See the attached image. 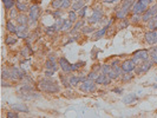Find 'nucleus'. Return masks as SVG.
Here are the masks:
<instances>
[{
    "label": "nucleus",
    "mask_w": 157,
    "mask_h": 118,
    "mask_svg": "<svg viewBox=\"0 0 157 118\" xmlns=\"http://www.w3.org/2000/svg\"><path fill=\"white\" fill-rule=\"evenodd\" d=\"M39 89L46 93H58L60 91L59 84L57 80L52 79V77H45L44 79L39 82Z\"/></svg>",
    "instance_id": "1"
},
{
    "label": "nucleus",
    "mask_w": 157,
    "mask_h": 118,
    "mask_svg": "<svg viewBox=\"0 0 157 118\" xmlns=\"http://www.w3.org/2000/svg\"><path fill=\"white\" fill-rule=\"evenodd\" d=\"M135 4V0H122V4L115 9V17L117 19H125L128 13L132 10V6Z\"/></svg>",
    "instance_id": "2"
},
{
    "label": "nucleus",
    "mask_w": 157,
    "mask_h": 118,
    "mask_svg": "<svg viewBox=\"0 0 157 118\" xmlns=\"http://www.w3.org/2000/svg\"><path fill=\"white\" fill-rule=\"evenodd\" d=\"M154 64H155V63L151 59H146V60L141 63V64H137L133 71H135L136 74H144V73H146L148 71L154 66Z\"/></svg>",
    "instance_id": "3"
},
{
    "label": "nucleus",
    "mask_w": 157,
    "mask_h": 118,
    "mask_svg": "<svg viewBox=\"0 0 157 118\" xmlns=\"http://www.w3.org/2000/svg\"><path fill=\"white\" fill-rule=\"evenodd\" d=\"M92 11H93V13L88 18V22L91 24V25H95V24L100 21V19L104 17V14H103V9H102L100 6L93 7Z\"/></svg>",
    "instance_id": "4"
},
{
    "label": "nucleus",
    "mask_w": 157,
    "mask_h": 118,
    "mask_svg": "<svg viewBox=\"0 0 157 118\" xmlns=\"http://www.w3.org/2000/svg\"><path fill=\"white\" fill-rule=\"evenodd\" d=\"M28 17H30V24H34L38 21L40 17V7L37 4H33L30 6L28 9Z\"/></svg>",
    "instance_id": "5"
},
{
    "label": "nucleus",
    "mask_w": 157,
    "mask_h": 118,
    "mask_svg": "<svg viewBox=\"0 0 157 118\" xmlns=\"http://www.w3.org/2000/svg\"><path fill=\"white\" fill-rule=\"evenodd\" d=\"M149 57H150V52H149V50L143 49V50H138V51H136V52H133L132 59L135 60L136 65H137V64H141L142 61L149 59Z\"/></svg>",
    "instance_id": "6"
},
{
    "label": "nucleus",
    "mask_w": 157,
    "mask_h": 118,
    "mask_svg": "<svg viewBox=\"0 0 157 118\" xmlns=\"http://www.w3.org/2000/svg\"><path fill=\"white\" fill-rule=\"evenodd\" d=\"M96 82L91 80V79H86L85 82H83L79 86V89L82 92H88V93H93L97 91V86H96Z\"/></svg>",
    "instance_id": "7"
},
{
    "label": "nucleus",
    "mask_w": 157,
    "mask_h": 118,
    "mask_svg": "<svg viewBox=\"0 0 157 118\" xmlns=\"http://www.w3.org/2000/svg\"><path fill=\"white\" fill-rule=\"evenodd\" d=\"M10 70H11L12 80H22L27 76L25 73V71H22L21 69L17 67V66H12V67H10Z\"/></svg>",
    "instance_id": "8"
},
{
    "label": "nucleus",
    "mask_w": 157,
    "mask_h": 118,
    "mask_svg": "<svg viewBox=\"0 0 157 118\" xmlns=\"http://www.w3.org/2000/svg\"><path fill=\"white\" fill-rule=\"evenodd\" d=\"M156 14H157V4H155L151 7H148V10L142 14V21L148 22L151 18H154Z\"/></svg>",
    "instance_id": "9"
},
{
    "label": "nucleus",
    "mask_w": 157,
    "mask_h": 118,
    "mask_svg": "<svg viewBox=\"0 0 157 118\" xmlns=\"http://www.w3.org/2000/svg\"><path fill=\"white\" fill-rule=\"evenodd\" d=\"M58 64H59V66H60V69H61L63 72H65V73H71V72H73V71H72V64L65 57H60L58 59Z\"/></svg>",
    "instance_id": "10"
},
{
    "label": "nucleus",
    "mask_w": 157,
    "mask_h": 118,
    "mask_svg": "<svg viewBox=\"0 0 157 118\" xmlns=\"http://www.w3.org/2000/svg\"><path fill=\"white\" fill-rule=\"evenodd\" d=\"M121 66H122L123 72H133V70L136 67V63L132 58H129V59H125L124 61H122Z\"/></svg>",
    "instance_id": "11"
},
{
    "label": "nucleus",
    "mask_w": 157,
    "mask_h": 118,
    "mask_svg": "<svg viewBox=\"0 0 157 118\" xmlns=\"http://www.w3.org/2000/svg\"><path fill=\"white\" fill-rule=\"evenodd\" d=\"M112 22H113V19H110V20L108 21V24H106V25H105L103 28H100L99 31H97V32H95V34H93V37H92V40H98V39L103 38V37L106 34L108 30H109L110 27H111Z\"/></svg>",
    "instance_id": "12"
},
{
    "label": "nucleus",
    "mask_w": 157,
    "mask_h": 118,
    "mask_svg": "<svg viewBox=\"0 0 157 118\" xmlns=\"http://www.w3.org/2000/svg\"><path fill=\"white\" fill-rule=\"evenodd\" d=\"M144 39L149 45L157 44V30H149L144 34Z\"/></svg>",
    "instance_id": "13"
},
{
    "label": "nucleus",
    "mask_w": 157,
    "mask_h": 118,
    "mask_svg": "<svg viewBox=\"0 0 157 118\" xmlns=\"http://www.w3.org/2000/svg\"><path fill=\"white\" fill-rule=\"evenodd\" d=\"M146 10H148V6H146L145 4L141 3V1H138V0H137V1L133 4L131 11H132L133 14H141V15H142Z\"/></svg>",
    "instance_id": "14"
},
{
    "label": "nucleus",
    "mask_w": 157,
    "mask_h": 118,
    "mask_svg": "<svg viewBox=\"0 0 157 118\" xmlns=\"http://www.w3.org/2000/svg\"><path fill=\"white\" fill-rule=\"evenodd\" d=\"M45 67L49 69V70H53V71H57L58 70V66H57V60H56V57L53 54H50L47 60L45 61Z\"/></svg>",
    "instance_id": "15"
},
{
    "label": "nucleus",
    "mask_w": 157,
    "mask_h": 118,
    "mask_svg": "<svg viewBox=\"0 0 157 118\" xmlns=\"http://www.w3.org/2000/svg\"><path fill=\"white\" fill-rule=\"evenodd\" d=\"M111 78H110L106 73H103V72H100L98 78L96 79V83L99 84V85H109L110 83H111Z\"/></svg>",
    "instance_id": "16"
},
{
    "label": "nucleus",
    "mask_w": 157,
    "mask_h": 118,
    "mask_svg": "<svg viewBox=\"0 0 157 118\" xmlns=\"http://www.w3.org/2000/svg\"><path fill=\"white\" fill-rule=\"evenodd\" d=\"M11 109L13 111H17V112H24V113H28L30 112V109L25 105V104H12Z\"/></svg>",
    "instance_id": "17"
},
{
    "label": "nucleus",
    "mask_w": 157,
    "mask_h": 118,
    "mask_svg": "<svg viewBox=\"0 0 157 118\" xmlns=\"http://www.w3.org/2000/svg\"><path fill=\"white\" fill-rule=\"evenodd\" d=\"M138 99L139 98H138V96L136 93H129L123 98V103L129 105V104H132V103H135V102H137Z\"/></svg>",
    "instance_id": "18"
},
{
    "label": "nucleus",
    "mask_w": 157,
    "mask_h": 118,
    "mask_svg": "<svg viewBox=\"0 0 157 118\" xmlns=\"http://www.w3.org/2000/svg\"><path fill=\"white\" fill-rule=\"evenodd\" d=\"M17 22L19 24V25H28L30 24V17L24 13H19L18 17H17Z\"/></svg>",
    "instance_id": "19"
},
{
    "label": "nucleus",
    "mask_w": 157,
    "mask_h": 118,
    "mask_svg": "<svg viewBox=\"0 0 157 118\" xmlns=\"http://www.w3.org/2000/svg\"><path fill=\"white\" fill-rule=\"evenodd\" d=\"M67 73H65V72H63V73H59V79H60V82H61V84L65 86L66 89H70L71 88V84H70V78H67V76H66Z\"/></svg>",
    "instance_id": "20"
},
{
    "label": "nucleus",
    "mask_w": 157,
    "mask_h": 118,
    "mask_svg": "<svg viewBox=\"0 0 157 118\" xmlns=\"http://www.w3.org/2000/svg\"><path fill=\"white\" fill-rule=\"evenodd\" d=\"M20 54L22 57H26V58H28L31 54H33V51H32V49H31V44L30 43H27L26 46L20 51Z\"/></svg>",
    "instance_id": "21"
},
{
    "label": "nucleus",
    "mask_w": 157,
    "mask_h": 118,
    "mask_svg": "<svg viewBox=\"0 0 157 118\" xmlns=\"http://www.w3.org/2000/svg\"><path fill=\"white\" fill-rule=\"evenodd\" d=\"M6 30H7V32L13 33V34H17L18 33V26H15L11 20H9V21L6 22Z\"/></svg>",
    "instance_id": "22"
},
{
    "label": "nucleus",
    "mask_w": 157,
    "mask_h": 118,
    "mask_svg": "<svg viewBox=\"0 0 157 118\" xmlns=\"http://www.w3.org/2000/svg\"><path fill=\"white\" fill-rule=\"evenodd\" d=\"M1 1L4 4V7H5L6 11L14 9V6L17 5V0H1Z\"/></svg>",
    "instance_id": "23"
},
{
    "label": "nucleus",
    "mask_w": 157,
    "mask_h": 118,
    "mask_svg": "<svg viewBox=\"0 0 157 118\" xmlns=\"http://www.w3.org/2000/svg\"><path fill=\"white\" fill-rule=\"evenodd\" d=\"M132 79H133V73L132 72H123V74L121 76L122 83H129Z\"/></svg>",
    "instance_id": "24"
},
{
    "label": "nucleus",
    "mask_w": 157,
    "mask_h": 118,
    "mask_svg": "<svg viewBox=\"0 0 157 118\" xmlns=\"http://www.w3.org/2000/svg\"><path fill=\"white\" fill-rule=\"evenodd\" d=\"M146 27L149 30H157V14L146 22Z\"/></svg>",
    "instance_id": "25"
},
{
    "label": "nucleus",
    "mask_w": 157,
    "mask_h": 118,
    "mask_svg": "<svg viewBox=\"0 0 157 118\" xmlns=\"http://www.w3.org/2000/svg\"><path fill=\"white\" fill-rule=\"evenodd\" d=\"M149 52H150V58H151V60L157 65V45H152L151 49L149 50Z\"/></svg>",
    "instance_id": "26"
},
{
    "label": "nucleus",
    "mask_w": 157,
    "mask_h": 118,
    "mask_svg": "<svg viewBox=\"0 0 157 118\" xmlns=\"http://www.w3.org/2000/svg\"><path fill=\"white\" fill-rule=\"evenodd\" d=\"M15 9H17L19 12L24 13L28 10V5L26 3H21V1H17V5H15Z\"/></svg>",
    "instance_id": "27"
},
{
    "label": "nucleus",
    "mask_w": 157,
    "mask_h": 118,
    "mask_svg": "<svg viewBox=\"0 0 157 118\" xmlns=\"http://www.w3.org/2000/svg\"><path fill=\"white\" fill-rule=\"evenodd\" d=\"M83 6H85V4H84V0H76V1L72 4V6H71V9L73 10V11H76V12H78Z\"/></svg>",
    "instance_id": "28"
},
{
    "label": "nucleus",
    "mask_w": 157,
    "mask_h": 118,
    "mask_svg": "<svg viewBox=\"0 0 157 118\" xmlns=\"http://www.w3.org/2000/svg\"><path fill=\"white\" fill-rule=\"evenodd\" d=\"M1 78L6 80H12V76H11V70L10 69H3V73Z\"/></svg>",
    "instance_id": "29"
},
{
    "label": "nucleus",
    "mask_w": 157,
    "mask_h": 118,
    "mask_svg": "<svg viewBox=\"0 0 157 118\" xmlns=\"http://www.w3.org/2000/svg\"><path fill=\"white\" fill-rule=\"evenodd\" d=\"M72 21H70L69 19L66 20H64V24H63V27H61V31H64V32H65V31H66V32H67V31H71L72 30Z\"/></svg>",
    "instance_id": "30"
},
{
    "label": "nucleus",
    "mask_w": 157,
    "mask_h": 118,
    "mask_svg": "<svg viewBox=\"0 0 157 118\" xmlns=\"http://www.w3.org/2000/svg\"><path fill=\"white\" fill-rule=\"evenodd\" d=\"M78 18H79V15H78V12L71 10L69 12V20L70 21H72V22H76L78 20Z\"/></svg>",
    "instance_id": "31"
},
{
    "label": "nucleus",
    "mask_w": 157,
    "mask_h": 118,
    "mask_svg": "<svg viewBox=\"0 0 157 118\" xmlns=\"http://www.w3.org/2000/svg\"><path fill=\"white\" fill-rule=\"evenodd\" d=\"M17 42H18V39L17 38H13L12 36H6V38H5V44L6 45H15L17 44Z\"/></svg>",
    "instance_id": "32"
},
{
    "label": "nucleus",
    "mask_w": 157,
    "mask_h": 118,
    "mask_svg": "<svg viewBox=\"0 0 157 118\" xmlns=\"http://www.w3.org/2000/svg\"><path fill=\"white\" fill-rule=\"evenodd\" d=\"M83 26H84V19H79V20H77L76 21V25L72 27V30H71V32L73 33V32H76V31H78L79 28H83Z\"/></svg>",
    "instance_id": "33"
},
{
    "label": "nucleus",
    "mask_w": 157,
    "mask_h": 118,
    "mask_svg": "<svg viewBox=\"0 0 157 118\" xmlns=\"http://www.w3.org/2000/svg\"><path fill=\"white\" fill-rule=\"evenodd\" d=\"M85 65H86V61L79 60V61H77V63H75V64H72V71H77V70H79V69L84 67Z\"/></svg>",
    "instance_id": "34"
},
{
    "label": "nucleus",
    "mask_w": 157,
    "mask_h": 118,
    "mask_svg": "<svg viewBox=\"0 0 157 118\" xmlns=\"http://www.w3.org/2000/svg\"><path fill=\"white\" fill-rule=\"evenodd\" d=\"M61 4H63V0H52L51 7L53 10H60L61 9Z\"/></svg>",
    "instance_id": "35"
},
{
    "label": "nucleus",
    "mask_w": 157,
    "mask_h": 118,
    "mask_svg": "<svg viewBox=\"0 0 157 118\" xmlns=\"http://www.w3.org/2000/svg\"><path fill=\"white\" fill-rule=\"evenodd\" d=\"M79 83H80L79 76H71V77H70V84H71L72 86H77Z\"/></svg>",
    "instance_id": "36"
},
{
    "label": "nucleus",
    "mask_w": 157,
    "mask_h": 118,
    "mask_svg": "<svg viewBox=\"0 0 157 118\" xmlns=\"http://www.w3.org/2000/svg\"><path fill=\"white\" fill-rule=\"evenodd\" d=\"M30 36H31L30 31H24V32H18L17 33V38L18 39H28Z\"/></svg>",
    "instance_id": "37"
},
{
    "label": "nucleus",
    "mask_w": 157,
    "mask_h": 118,
    "mask_svg": "<svg viewBox=\"0 0 157 118\" xmlns=\"http://www.w3.org/2000/svg\"><path fill=\"white\" fill-rule=\"evenodd\" d=\"M86 11H88V6H83L82 9L78 11V15H79V19H84L85 15H86Z\"/></svg>",
    "instance_id": "38"
},
{
    "label": "nucleus",
    "mask_w": 157,
    "mask_h": 118,
    "mask_svg": "<svg viewBox=\"0 0 157 118\" xmlns=\"http://www.w3.org/2000/svg\"><path fill=\"white\" fill-rule=\"evenodd\" d=\"M98 76H99V72H97V71H91V72L88 74V79H91V80H95L96 82V79L98 78Z\"/></svg>",
    "instance_id": "39"
},
{
    "label": "nucleus",
    "mask_w": 157,
    "mask_h": 118,
    "mask_svg": "<svg viewBox=\"0 0 157 118\" xmlns=\"http://www.w3.org/2000/svg\"><path fill=\"white\" fill-rule=\"evenodd\" d=\"M142 21V15L141 14H133L132 18H131V22L132 24H138Z\"/></svg>",
    "instance_id": "40"
},
{
    "label": "nucleus",
    "mask_w": 157,
    "mask_h": 118,
    "mask_svg": "<svg viewBox=\"0 0 157 118\" xmlns=\"http://www.w3.org/2000/svg\"><path fill=\"white\" fill-rule=\"evenodd\" d=\"M72 6L71 4V0H63V4H61V10H67Z\"/></svg>",
    "instance_id": "41"
},
{
    "label": "nucleus",
    "mask_w": 157,
    "mask_h": 118,
    "mask_svg": "<svg viewBox=\"0 0 157 118\" xmlns=\"http://www.w3.org/2000/svg\"><path fill=\"white\" fill-rule=\"evenodd\" d=\"M18 12H19V11H18L17 9H15V10H13V9L10 10V17H9V18H10V19H17L18 14H19Z\"/></svg>",
    "instance_id": "42"
},
{
    "label": "nucleus",
    "mask_w": 157,
    "mask_h": 118,
    "mask_svg": "<svg viewBox=\"0 0 157 118\" xmlns=\"http://www.w3.org/2000/svg\"><path fill=\"white\" fill-rule=\"evenodd\" d=\"M6 117H7V118H18L19 115H18L17 111H15V112H13V111H9V112L6 113Z\"/></svg>",
    "instance_id": "43"
},
{
    "label": "nucleus",
    "mask_w": 157,
    "mask_h": 118,
    "mask_svg": "<svg viewBox=\"0 0 157 118\" xmlns=\"http://www.w3.org/2000/svg\"><path fill=\"white\" fill-rule=\"evenodd\" d=\"M93 31H95V27L83 26V28H82V32H83V33H90V32H93Z\"/></svg>",
    "instance_id": "44"
},
{
    "label": "nucleus",
    "mask_w": 157,
    "mask_h": 118,
    "mask_svg": "<svg viewBox=\"0 0 157 118\" xmlns=\"http://www.w3.org/2000/svg\"><path fill=\"white\" fill-rule=\"evenodd\" d=\"M100 52V50H98L97 47H93L92 49V52H91V58L92 59H97V53Z\"/></svg>",
    "instance_id": "45"
},
{
    "label": "nucleus",
    "mask_w": 157,
    "mask_h": 118,
    "mask_svg": "<svg viewBox=\"0 0 157 118\" xmlns=\"http://www.w3.org/2000/svg\"><path fill=\"white\" fill-rule=\"evenodd\" d=\"M28 31V25H18V32H24Z\"/></svg>",
    "instance_id": "46"
},
{
    "label": "nucleus",
    "mask_w": 157,
    "mask_h": 118,
    "mask_svg": "<svg viewBox=\"0 0 157 118\" xmlns=\"http://www.w3.org/2000/svg\"><path fill=\"white\" fill-rule=\"evenodd\" d=\"M54 72H56V71H53V70H49V69H46V71H45V77H53Z\"/></svg>",
    "instance_id": "47"
},
{
    "label": "nucleus",
    "mask_w": 157,
    "mask_h": 118,
    "mask_svg": "<svg viewBox=\"0 0 157 118\" xmlns=\"http://www.w3.org/2000/svg\"><path fill=\"white\" fill-rule=\"evenodd\" d=\"M112 92H115V93H117V94H123L124 90H123L122 88H113V89H112Z\"/></svg>",
    "instance_id": "48"
},
{
    "label": "nucleus",
    "mask_w": 157,
    "mask_h": 118,
    "mask_svg": "<svg viewBox=\"0 0 157 118\" xmlns=\"http://www.w3.org/2000/svg\"><path fill=\"white\" fill-rule=\"evenodd\" d=\"M119 26H121L119 28H125L127 26H129V21L127 20V18H125V19H123V21H122V24H121Z\"/></svg>",
    "instance_id": "49"
},
{
    "label": "nucleus",
    "mask_w": 157,
    "mask_h": 118,
    "mask_svg": "<svg viewBox=\"0 0 157 118\" xmlns=\"http://www.w3.org/2000/svg\"><path fill=\"white\" fill-rule=\"evenodd\" d=\"M1 86H3V88H7V86H9V88H11L12 84H11V83H7L6 79H3V82H1Z\"/></svg>",
    "instance_id": "50"
},
{
    "label": "nucleus",
    "mask_w": 157,
    "mask_h": 118,
    "mask_svg": "<svg viewBox=\"0 0 157 118\" xmlns=\"http://www.w3.org/2000/svg\"><path fill=\"white\" fill-rule=\"evenodd\" d=\"M52 15H53V18H54V19H59V18H61V17H60V12H59L58 10H56V12H53Z\"/></svg>",
    "instance_id": "51"
},
{
    "label": "nucleus",
    "mask_w": 157,
    "mask_h": 118,
    "mask_svg": "<svg viewBox=\"0 0 157 118\" xmlns=\"http://www.w3.org/2000/svg\"><path fill=\"white\" fill-rule=\"evenodd\" d=\"M138 1H141V3H143V4H145L146 6H149V5H150L152 1H154V0H138Z\"/></svg>",
    "instance_id": "52"
}]
</instances>
